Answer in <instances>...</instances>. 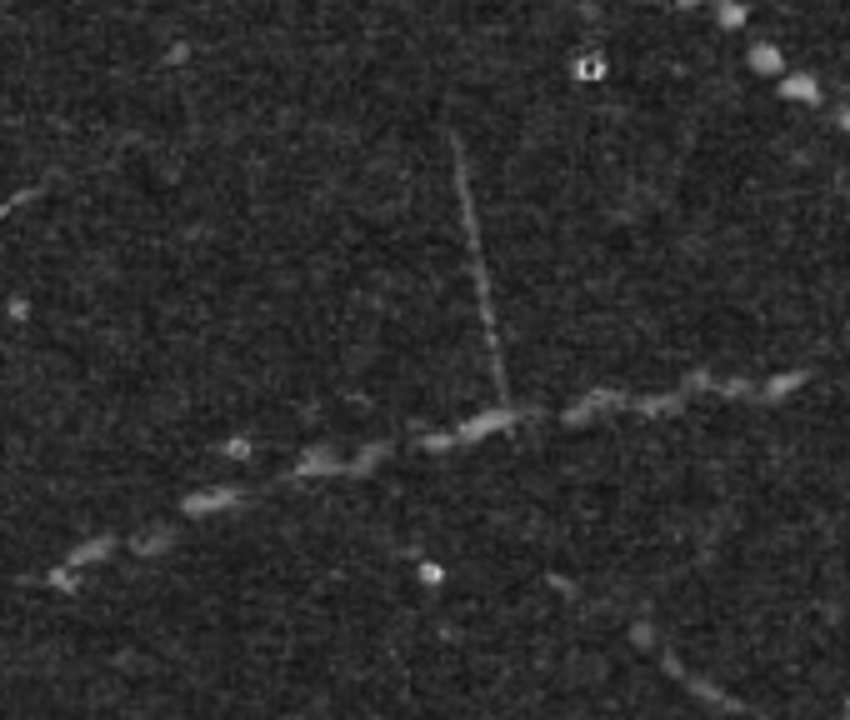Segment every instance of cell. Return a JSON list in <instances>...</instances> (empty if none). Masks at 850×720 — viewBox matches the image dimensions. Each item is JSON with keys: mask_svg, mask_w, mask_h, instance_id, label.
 Wrapping results in <instances>:
<instances>
[{"mask_svg": "<svg viewBox=\"0 0 850 720\" xmlns=\"http://www.w3.org/2000/svg\"><path fill=\"white\" fill-rule=\"evenodd\" d=\"M715 15H721L725 25H746V6H741V0H715Z\"/></svg>", "mask_w": 850, "mask_h": 720, "instance_id": "cell-3", "label": "cell"}, {"mask_svg": "<svg viewBox=\"0 0 850 720\" xmlns=\"http://www.w3.org/2000/svg\"><path fill=\"white\" fill-rule=\"evenodd\" d=\"M780 95H790V101H820V85L806 81V75H780Z\"/></svg>", "mask_w": 850, "mask_h": 720, "instance_id": "cell-1", "label": "cell"}, {"mask_svg": "<svg viewBox=\"0 0 850 720\" xmlns=\"http://www.w3.org/2000/svg\"><path fill=\"white\" fill-rule=\"evenodd\" d=\"M840 126H846V131H850V111H840Z\"/></svg>", "mask_w": 850, "mask_h": 720, "instance_id": "cell-4", "label": "cell"}, {"mask_svg": "<svg viewBox=\"0 0 850 720\" xmlns=\"http://www.w3.org/2000/svg\"><path fill=\"white\" fill-rule=\"evenodd\" d=\"M751 65L766 75H780V51L776 45H751Z\"/></svg>", "mask_w": 850, "mask_h": 720, "instance_id": "cell-2", "label": "cell"}]
</instances>
